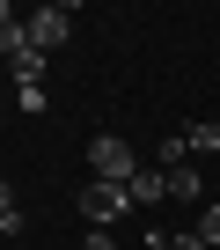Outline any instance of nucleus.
I'll return each mask as SVG.
<instances>
[{
	"instance_id": "obj_4",
	"label": "nucleus",
	"mask_w": 220,
	"mask_h": 250,
	"mask_svg": "<svg viewBox=\"0 0 220 250\" xmlns=\"http://www.w3.org/2000/svg\"><path fill=\"white\" fill-rule=\"evenodd\" d=\"M183 155L198 162V155H220V118H198V125H183Z\"/></svg>"
},
{
	"instance_id": "obj_7",
	"label": "nucleus",
	"mask_w": 220,
	"mask_h": 250,
	"mask_svg": "<svg viewBox=\"0 0 220 250\" xmlns=\"http://www.w3.org/2000/svg\"><path fill=\"white\" fill-rule=\"evenodd\" d=\"M169 177V199H205V177H198V162H176V169H162Z\"/></svg>"
},
{
	"instance_id": "obj_9",
	"label": "nucleus",
	"mask_w": 220,
	"mask_h": 250,
	"mask_svg": "<svg viewBox=\"0 0 220 250\" xmlns=\"http://www.w3.org/2000/svg\"><path fill=\"white\" fill-rule=\"evenodd\" d=\"M176 162H191V155H183V133H169V140H154V169H176Z\"/></svg>"
},
{
	"instance_id": "obj_15",
	"label": "nucleus",
	"mask_w": 220,
	"mask_h": 250,
	"mask_svg": "<svg viewBox=\"0 0 220 250\" xmlns=\"http://www.w3.org/2000/svg\"><path fill=\"white\" fill-rule=\"evenodd\" d=\"M0 206H15V191H8V177H0Z\"/></svg>"
},
{
	"instance_id": "obj_3",
	"label": "nucleus",
	"mask_w": 220,
	"mask_h": 250,
	"mask_svg": "<svg viewBox=\"0 0 220 250\" xmlns=\"http://www.w3.org/2000/svg\"><path fill=\"white\" fill-rule=\"evenodd\" d=\"M22 30H30V44L52 59V52L73 37V8H66V0H52V8H30V15H22Z\"/></svg>"
},
{
	"instance_id": "obj_14",
	"label": "nucleus",
	"mask_w": 220,
	"mask_h": 250,
	"mask_svg": "<svg viewBox=\"0 0 220 250\" xmlns=\"http://www.w3.org/2000/svg\"><path fill=\"white\" fill-rule=\"evenodd\" d=\"M169 250H205V243H198V235L183 228V235H169Z\"/></svg>"
},
{
	"instance_id": "obj_8",
	"label": "nucleus",
	"mask_w": 220,
	"mask_h": 250,
	"mask_svg": "<svg viewBox=\"0 0 220 250\" xmlns=\"http://www.w3.org/2000/svg\"><path fill=\"white\" fill-rule=\"evenodd\" d=\"M15 110L22 118H44V81H15Z\"/></svg>"
},
{
	"instance_id": "obj_10",
	"label": "nucleus",
	"mask_w": 220,
	"mask_h": 250,
	"mask_svg": "<svg viewBox=\"0 0 220 250\" xmlns=\"http://www.w3.org/2000/svg\"><path fill=\"white\" fill-rule=\"evenodd\" d=\"M191 235H198V243H205V250H220V206H205V213H198V228H191Z\"/></svg>"
},
{
	"instance_id": "obj_1",
	"label": "nucleus",
	"mask_w": 220,
	"mask_h": 250,
	"mask_svg": "<svg viewBox=\"0 0 220 250\" xmlns=\"http://www.w3.org/2000/svg\"><path fill=\"white\" fill-rule=\"evenodd\" d=\"M88 169H95L103 184H132L147 162L132 155V140H118V133H95V140H88Z\"/></svg>"
},
{
	"instance_id": "obj_2",
	"label": "nucleus",
	"mask_w": 220,
	"mask_h": 250,
	"mask_svg": "<svg viewBox=\"0 0 220 250\" xmlns=\"http://www.w3.org/2000/svg\"><path fill=\"white\" fill-rule=\"evenodd\" d=\"M118 213H132V191H125V184H103V177L81 184V221H88V228H110Z\"/></svg>"
},
{
	"instance_id": "obj_11",
	"label": "nucleus",
	"mask_w": 220,
	"mask_h": 250,
	"mask_svg": "<svg viewBox=\"0 0 220 250\" xmlns=\"http://www.w3.org/2000/svg\"><path fill=\"white\" fill-rule=\"evenodd\" d=\"M15 81H44V52H37V44H30L22 59H15Z\"/></svg>"
},
{
	"instance_id": "obj_5",
	"label": "nucleus",
	"mask_w": 220,
	"mask_h": 250,
	"mask_svg": "<svg viewBox=\"0 0 220 250\" xmlns=\"http://www.w3.org/2000/svg\"><path fill=\"white\" fill-rule=\"evenodd\" d=\"M125 191H132V206H162V199H169V177H162V169L147 162V169H140V177H132Z\"/></svg>"
},
{
	"instance_id": "obj_6",
	"label": "nucleus",
	"mask_w": 220,
	"mask_h": 250,
	"mask_svg": "<svg viewBox=\"0 0 220 250\" xmlns=\"http://www.w3.org/2000/svg\"><path fill=\"white\" fill-rule=\"evenodd\" d=\"M30 52V30H22V15L15 8H0V59H22Z\"/></svg>"
},
{
	"instance_id": "obj_13",
	"label": "nucleus",
	"mask_w": 220,
	"mask_h": 250,
	"mask_svg": "<svg viewBox=\"0 0 220 250\" xmlns=\"http://www.w3.org/2000/svg\"><path fill=\"white\" fill-rule=\"evenodd\" d=\"M81 250H118V243H110V228H88V243Z\"/></svg>"
},
{
	"instance_id": "obj_12",
	"label": "nucleus",
	"mask_w": 220,
	"mask_h": 250,
	"mask_svg": "<svg viewBox=\"0 0 220 250\" xmlns=\"http://www.w3.org/2000/svg\"><path fill=\"white\" fill-rule=\"evenodd\" d=\"M0 235H22V206H0Z\"/></svg>"
}]
</instances>
